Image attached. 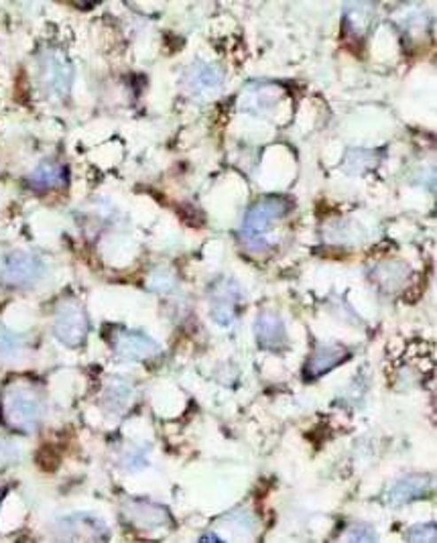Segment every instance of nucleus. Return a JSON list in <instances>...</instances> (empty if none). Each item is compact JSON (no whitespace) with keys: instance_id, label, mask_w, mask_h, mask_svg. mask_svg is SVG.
Returning a JSON list of instances; mask_svg holds the SVG:
<instances>
[{"instance_id":"nucleus-1","label":"nucleus","mask_w":437,"mask_h":543,"mask_svg":"<svg viewBox=\"0 0 437 543\" xmlns=\"http://www.w3.org/2000/svg\"><path fill=\"white\" fill-rule=\"evenodd\" d=\"M291 204L285 198L269 196L265 200L256 201V204L248 210L245 224H242V240L251 250H265L269 240V231L277 220L289 212Z\"/></svg>"},{"instance_id":"nucleus-2","label":"nucleus","mask_w":437,"mask_h":543,"mask_svg":"<svg viewBox=\"0 0 437 543\" xmlns=\"http://www.w3.org/2000/svg\"><path fill=\"white\" fill-rule=\"evenodd\" d=\"M3 413L11 428L20 431H31L39 426L43 405L37 393L27 387H12L4 393Z\"/></svg>"},{"instance_id":"nucleus-3","label":"nucleus","mask_w":437,"mask_h":543,"mask_svg":"<svg viewBox=\"0 0 437 543\" xmlns=\"http://www.w3.org/2000/svg\"><path fill=\"white\" fill-rule=\"evenodd\" d=\"M222 75L220 67L212 64H193L182 78V86L185 94H190L196 100H212L214 96L220 94L222 90Z\"/></svg>"},{"instance_id":"nucleus-4","label":"nucleus","mask_w":437,"mask_h":543,"mask_svg":"<svg viewBox=\"0 0 437 543\" xmlns=\"http://www.w3.org/2000/svg\"><path fill=\"white\" fill-rule=\"evenodd\" d=\"M55 336L66 346H80L88 336V316L75 303H66L55 316Z\"/></svg>"},{"instance_id":"nucleus-5","label":"nucleus","mask_w":437,"mask_h":543,"mask_svg":"<svg viewBox=\"0 0 437 543\" xmlns=\"http://www.w3.org/2000/svg\"><path fill=\"white\" fill-rule=\"evenodd\" d=\"M43 275V263L27 253H12L0 267V277L9 285H29Z\"/></svg>"},{"instance_id":"nucleus-6","label":"nucleus","mask_w":437,"mask_h":543,"mask_svg":"<svg viewBox=\"0 0 437 543\" xmlns=\"http://www.w3.org/2000/svg\"><path fill=\"white\" fill-rule=\"evenodd\" d=\"M72 66L59 53L45 55V59L41 61V83L51 96H58V98L67 96L72 88Z\"/></svg>"},{"instance_id":"nucleus-7","label":"nucleus","mask_w":437,"mask_h":543,"mask_svg":"<svg viewBox=\"0 0 437 543\" xmlns=\"http://www.w3.org/2000/svg\"><path fill=\"white\" fill-rule=\"evenodd\" d=\"M114 350L127 360H151L161 354V346L141 332L121 330L114 338Z\"/></svg>"},{"instance_id":"nucleus-8","label":"nucleus","mask_w":437,"mask_h":543,"mask_svg":"<svg viewBox=\"0 0 437 543\" xmlns=\"http://www.w3.org/2000/svg\"><path fill=\"white\" fill-rule=\"evenodd\" d=\"M240 289L238 285L230 279H222L214 285L210 302H212V318L218 324L228 326L236 316V308H238Z\"/></svg>"},{"instance_id":"nucleus-9","label":"nucleus","mask_w":437,"mask_h":543,"mask_svg":"<svg viewBox=\"0 0 437 543\" xmlns=\"http://www.w3.org/2000/svg\"><path fill=\"white\" fill-rule=\"evenodd\" d=\"M348 357H350V352L346 350L344 346L330 344V346L317 348V350L309 357L308 365H305V374L314 379L322 377V374L334 371L336 366L348 360Z\"/></svg>"},{"instance_id":"nucleus-10","label":"nucleus","mask_w":437,"mask_h":543,"mask_svg":"<svg viewBox=\"0 0 437 543\" xmlns=\"http://www.w3.org/2000/svg\"><path fill=\"white\" fill-rule=\"evenodd\" d=\"M124 515L141 529H155L169 523V513L163 507L147 503V500H133V503L124 505Z\"/></svg>"},{"instance_id":"nucleus-11","label":"nucleus","mask_w":437,"mask_h":543,"mask_svg":"<svg viewBox=\"0 0 437 543\" xmlns=\"http://www.w3.org/2000/svg\"><path fill=\"white\" fill-rule=\"evenodd\" d=\"M256 338L262 348L279 350L287 342V332L283 319L273 311H262L256 319Z\"/></svg>"},{"instance_id":"nucleus-12","label":"nucleus","mask_w":437,"mask_h":543,"mask_svg":"<svg viewBox=\"0 0 437 543\" xmlns=\"http://www.w3.org/2000/svg\"><path fill=\"white\" fill-rule=\"evenodd\" d=\"M429 483L427 476H407L403 480H399L397 484L393 486L391 492H388V503L391 505H407L415 499H421L423 494H427Z\"/></svg>"},{"instance_id":"nucleus-13","label":"nucleus","mask_w":437,"mask_h":543,"mask_svg":"<svg viewBox=\"0 0 437 543\" xmlns=\"http://www.w3.org/2000/svg\"><path fill=\"white\" fill-rule=\"evenodd\" d=\"M279 100V88L275 86H254L242 96V108L251 113H265Z\"/></svg>"},{"instance_id":"nucleus-14","label":"nucleus","mask_w":437,"mask_h":543,"mask_svg":"<svg viewBox=\"0 0 437 543\" xmlns=\"http://www.w3.org/2000/svg\"><path fill=\"white\" fill-rule=\"evenodd\" d=\"M66 171L64 167L58 163H41L37 169H35L29 176V185L35 190H53V187H59L64 184Z\"/></svg>"},{"instance_id":"nucleus-15","label":"nucleus","mask_w":437,"mask_h":543,"mask_svg":"<svg viewBox=\"0 0 437 543\" xmlns=\"http://www.w3.org/2000/svg\"><path fill=\"white\" fill-rule=\"evenodd\" d=\"M407 277H409V269L399 261L383 263V264H378L377 271H374V279H377L380 287L386 291L399 289L401 285L407 281Z\"/></svg>"},{"instance_id":"nucleus-16","label":"nucleus","mask_w":437,"mask_h":543,"mask_svg":"<svg viewBox=\"0 0 437 543\" xmlns=\"http://www.w3.org/2000/svg\"><path fill=\"white\" fill-rule=\"evenodd\" d=\"M133 387H130L127 381L116 379L108 385L106 395H104V403H106V407L113 409V412L122 413L124 409H129L130 403H133Z\"/></svg>"},{"instance_id":"nucleus-17","label":"nucleus","mask_w":437,"mask_h":543,"mask_svg":"<svg viewBox=\"0 0 437 543\" xmlns=\"http://www.w3.org/2000/svg\"><path fill=\"white\" fill-rule=\"evenodd\" d=\"M371 11H372L371 4H350L348 6L344 23H346V29L350 31V35H364V31L369 29V25L372 20Z\"/></svg>"},{"instance_id":"nucleus-18","label":"nucleus","mask_w":437,"mask_h":543,"mask_svg":"<svg viewBox=\"0 0 437 543\" xmlns=\"http://www.w3.org/2000/svg\"><path fill=\"white\" fill-rule=\"evenodd\" d=\"M336 543H378V535L369 525H352Z\"/></svg>"},{"instance_id":"nucleus-19","label":"nucleus","mask_w":437,"mask_h":543,"mask_svg":"<svg viewBox=\"0 0 437 543\" xmlns=\"http://www.w3.org/2000/svg\"><path fill=\"white\" fill-rule=\"evenodd\" d=\"M409 543H435V525L433 523H421L415 525L407 531Z\"/></svg>"},{"instance_id":"nucleus-20","label":"nucleus","mask_w":437,"mask_h":543,"mask_svg":"<svg viewBox=\"0 0 437 543\" xmlns=\"http://www.w3.org/2000/svg\"><path fill=\"white\" fill-rule=\"evenodd\" d=\"M149 285H151V289L157 291V294H165V291H169L173 287V277L169 271L159 269L152 273Z\"/></svg>"},{"instance_id":"nucleus-21","label":"nucleus","mask_w":437,"mask_h":543,"mask_svg":"<svg viewBox=\"0 0 437 543\" xmlns=\"http://www.w3.org/2000/svg\"><path fill=\"white\" fill-rule=\"evenodd\" d=\"M228 521H230L232 529H242V533H251L253 531V525H254V519L248 515L246 511H236L232 513L230 517H228Z\"/></svg>"},{"instance_id":"nucleus-22","label":"nucleus","mask_w":437,"mask_h":543,"mask_svg":"<svg viewBox=\"0 0 437 543\" xmlns=\"http://www.w3.org/2000/svg\"><path fill=\"white\" fill-rule=\"evenodd\" d=\"M19 348L20 342L15 336H11V334L6 332L0 334V354H3V357H12V354H17Z\"/></svg>"},{"instance_id":"nucleus-23","label":"nucleus","mask_w":437,"mask_h":543,"mask_svg":"<svg viewBox=\"0 0 437 543\" xmlns=\"http://www.w3.org/2000/svg\"><path fill=\"white\" fill-rule=\"evenodd\" d=\"M199 543H226V541H222L218 535H214V533H206L202 539H199Z\"/></svg>"}]
</instances>
